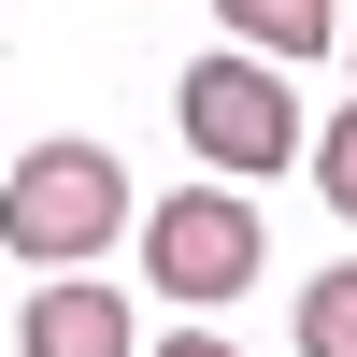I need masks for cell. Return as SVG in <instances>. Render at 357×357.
Listing matches in <instances>:
<instances>
[{
  "instance_id": "1",
  "label": "cell",
  "mask_w": 357,
  "mask_h": 357,
  "mask_svg": "<svg viewBox=\"0 0 357 357\" xmlns=\"http://www.w3.org/2000/svg\"><path fill=\"white\" fill-rule=\"evenodd\" d=\"M0 243L29 272H86L100 243H129V158L114 143H29V158H0Z\"/></svg>"
},
{
  "instance_id": "7",
  "label": "cell",
  "mask_w": 357,
  "mask_h": 357,
  "mask_svg": "<svg viewBox=\"0 0 357 357\" xmlns=\"http://www.w3.org/2000/svg\"><path fill=\"white\" fill-rule=\"evenodd\" d=\"M314 186H329V215L357 229V114H329V129H314Z\"/></svg>"
},
{
  "instance_id": "9",
  "label": "cell",
  "mask_w": 357,
  "mask_h": 357,
  "mask_svg": "<svg viewBox=\"0 0 357 357\" xmlns=\"http://www.w3.org/2000/svg\"><path fill=\"white\" fill-rule=\"evenodd\" d=\"M343 43H357V0H343Z\"/></svg>"
},
{
  "instance_id": "4",
  "label": "cell",
  "mask_w": 357,
  "mask_h": 357,
  "mask_svg": "<svg viewBox=\"0 0 357 357\" xmlns=\"http://www.w3.org/2000/svg\"><path fill=\"white\" fill-rule=\"evenodd\" d=\"M15 357H143V343H129V301H114L100 272H43V301H29Z\"/></svg>"
},
{
  "instance_id": "6",
  "label": "cell",
  "mask_w": 357,
  "mask_h": 357,
  "mask_svg": "<svg viewBox=\"0 0 357 357\" xmlns=\"http://www.w3.org/2000/svg\"><path fill=\"white\" fill-rule=\"evenodd\" d=\"M301 357H357V257L301 286Z\"/></svg>"
},
{
  "instance_id": "2",
  "label": "cell",
  "mask_w": 357,
  "mask_h": 357,
  "mask_svg": "<svg viewBox=\"0 0 357 357\" xmlns=\"http://www.w3.org/2000/svg\"><path fill=\"white\" fill-rule=\"evenodd\" d=\"M129 243H143V286H158L172 314H229V301L257 286V257H272V243H257V200H243V186H172L158 215L129 229Z\"/></svg>"
},
{
  "instance_id": "3",
  "label": "cell",
  "mask_w": 357,
  "mask_h": 357,
  "mask_svg": "<svg viewBox=\"0 0 357 357\" xmlns=\"http://www.w3.org/2000/svg\"><path fill=\"white\" fill-rule=\"evenodd\" d=\"M172 129H186V158H215L229 186H257V172H286L301 158V86L272 72V57H200L186 86H172Z\"/></svg>"
},
{
  "instance_id": "8",
  "label": "cell",
  "mask_w": 357,
  "mask_h": 357,
  "mask_svg": "<svg viewBox=\"0 0 357 357\" xmlns=\"http://www.w3.org/2000/svg\"><path fill=\"white\" fill-rule=\"evenodd\" d=\"M158 357H243V343H215V329H172V343H158Z\"/></svg>"
},
{
  "instance_id": "5",
  "label": "cell",
  "mask_w": 357,
  "mask_h": 357,
  "mask_svg": "<svg viewBox=\"0 0 357 357\" xmlns=\"http://www.w3.org/2000/svg\"><path fill=\"white\" fill-rule=\"evenodd\" d=\"M215 15H229V43H243V57H272V72L343 43V0H215Z\"/></svg>"
}]
</instances>
